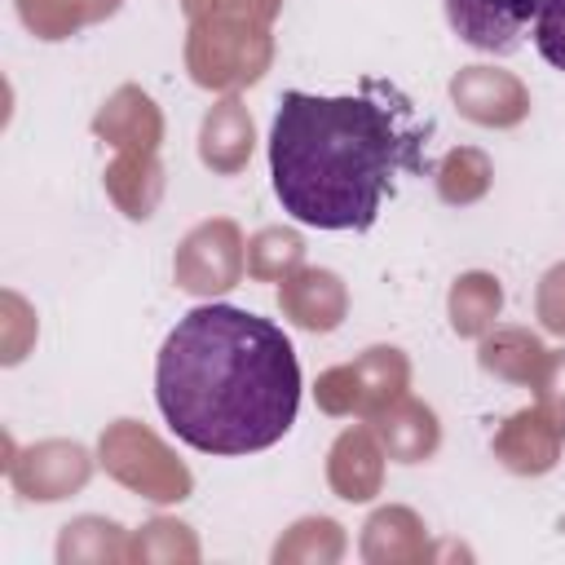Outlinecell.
<instances>
[{"instance_id": "obj_2", "label": "cell", "mask_w": 565, "mask_h": 565, "mask_svg": "<svg viewBox=\"0 0 565 565\" xmlns=\"http://www.w3.org/2000/svg\"><path fill=\"white\" fill-rule=\"evenodd\" d=\"M424 132L388 84L358 97L282 93L269 124V177L282 212L309 230H371L402 172H424Z\"/></svg>"}, {"instance_id": "obj_4", "label": "cell", "mask_w": 565, "mask_h": 565, "mask_svg": "<svg viewBox=\"0 0 565 565\" xmlns=\"http://www.w3.org/2000/svg\"><path fill=\"white\" fill-rule=\"evenodd\" d=\"M534 49L552 71H565V0H539Z\"/></svg>"}, {"instance_id": "obj_3", "label": "cell", "mask_w": 565, "mask_h": 565, "mask_svg": "<svg viewBox=\"0 0 565 565\" xmlns=\"http://www.w3.org/2000/svg\"><path fill=\"white\" fill-rule=\"evenodd\" d=\"M450 31L490 57H512L539 13V0H441Z\"/></svg>"}, {"instance_id": "obj_1", "label": "cell", "mask_w": 565, "mask_h": 565, "mask_svg": "<svg viewBox=\"0 0 565 565\" xmlns=\"http://www.w3.org/2000/svg\"><path fill=\"white\" fill-rule=\"evenodd\" d=\"M154 402L177 441L203 455H256L300 411V362L278 322L238 305H199L154 358Z\"/></svg>"}]
</instances>
